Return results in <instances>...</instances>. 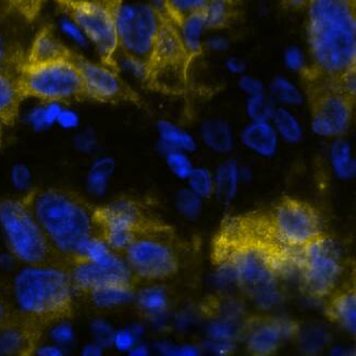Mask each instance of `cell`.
Listing matches in <instances>:
<instances>
[{"label":"cell","mask_w":356,"mask_h":356,"mask_svg":"<svg viewBox=\"0 0 356 356\" xmlns=\"http://www.w3.org/2000/svg\"><path fill=\"white\" fill-rule=\"evenodd\" d=\"M73 51L55 35L51 26H45L38 33L29 49L24 63H43L58 59H71Z\"/></svg>","instance_id":"cell-20"},{"label":"cell","mask_w":356,"mask_h":356,"mask_svg":"<svg viewBox=\"0 0 356 356\" xmlns=\"http://www.w3.org/2000/svg\"><path fill=\"white\" fill-rule=\"evenodd\" d=\"M0 225L13 255L29 266L65 269V263L38 226L23 198L0 203Z\"/></svg>","instance_id":"cell-8"},{"label":"cell","mask_w":356,"mask_h":356,"mask_svg":"<svg viewBox=\"0 0 356 356\" xmlns=\"http://www.w3.org/2000/svg\"><path fill=\"white\" fill-rule=\"evenodd\" d=\"M172 227L138 236L123 255L136 280H165L180 269V256Z\"/></svg>","instance_id":"cell-12"},{"label":"cell","mask_w":356,"mask_h":356,"mask_svg":"<svg viewBox=\"0 0 356 356\" xmlns=\"http://www.w3.org/2000/svg\"><path fill=\"white\" fill-rule=\"evenodd\" d=\"M31 213L67 266L98 238L95 205L67 188H35L23 196Z\"/></svg>","instance_id":"cell-2"},{"label":"cell","mask_w":356,"mask_h":356,"mask_svg":"<svg viewBox=\"0 0 356 356\" xmlns=\"http://www.w3.org/2000/svg\"><path fill=\"white\" fill-rule=\"evenodd\" d=\"M15 296L19 312L45 329L74 313L70 276L60 267L29 266L15 278Z\"/></svg>","instance_id":"cell-4"},{"label":"cell","mask_w":356,"mask_h":356,"mask_svg":"<svg viewBox=\"0 0 356 356\" xmlns=\"http://www.w3.org/2000/svg\"><path fill=\"white\" fill-rule=\"evenodd\" d=\"M273 106L267 99L261 96H255L250 105V111L252 115L257 120L263 121L271 115Z\"/></svg>","instance_id":"cell-36"},{"label":"cell","mask_w":356,"mask_h":356,"mask_svg":"<svg viewBox=\"0 0 356 356\" xmlns=\"http://www.w3.org/2000/svg\"><path fill=\"white\" fill-rule=\"evenodd\" d=\"M191 186L195 193L201 196H209L213 191V184L209 171L204 169L191 171Z\"/></svg>","instance_id":"cell-32"},{"label":"cell","mask_w":356,"mask_h":356,"mask_svg":"<svg viewBox=\"0 0 356 356\" xmlns=\"http://www.w3.org/2000/svg\"><path fill=\"white\" fill-rule=\"evenodd\" d=\"M325 304L327 318L346 329L348 332L355 334V282H346L339 286L328 298Z\"/></svg>","instance_id":"cell-19"},{"label":"cell","mask_w":356,"mask_h":356,"mask_svg":"<svg viewBox=\"0 0 356 356\" xmlns=\"http://www.w3.org/2000/svg\"><path fill=\"white\" fill-rule=\"evenodd\" d=\"M56 338L60 339L61 341H68L71 338V329L67 326H61L57 329L55 334Z\"/></svg>","instance_id":"cell-43"},{"label":"cell","mask_w":356,"mask_h":356,"mask_svg":"<svg viewBox=\"0 0 356 356\" xmlns=\"http://www.w3.org/2000/svg\"><path fill=\"white\" fill-rule=\"evenodd\" d=\"M306 10L313 65L331 78L355 81L356 0H311Z\"/></svg>","instance_id":"cell-3"},{"label":"cell","mask_w":356,"mask_h":356,"mask_svg":"<svg viewBox=\"0 0 356 356\" xmlns=\"http://www.w3.org/2000/svg\"><path fill=\"white\" fill-rule=\"evenodd\" d=\"M286 60L289 67L293 70L300 71L304 67L303 57L298 48H290L286 51Z\"/></svg>","instance_id":"cell-40"},{"label":"cell","mask_w":356,"mask_h":356,"mask_svg":"<svg viewBox=\"0 0 356 356\" xmlns=\"http://www.w3.org/2000/svg\"><path fill=\"white\" fill-rule=\"evenodd\" d=\"M165 17L152 5L121 6L117 20L119 51L138 70L151 55Z\"/></svg>","instance_id":"cell-14"},{"label":"cell","mask_w":356,"mask_h":356,"mask_svg":"<svg viewBox=\"0 0 356 356\" xmlns=\"http://www.w3.org/2000/svg\"><path fill=\"white\" fill-rule=\"evenodd\" d=\"M71 59L82 73L88 101L103 104L130 103L136 106L143 105L140 96L119 76L118 72H115L105 65L92 63L76 51H73Z\"/></svg>","instance_id":"cell-16"},{"label":"cell","mask_w":356,"mask_h":356,"mask_svg":"<svg viewBox=\"0 0 356 356\" xmlns=\"http://www.w3.org/2000/svg\"><path fill=\"white\" fill-rule=\"evenodd\" d=\"M238 171L231 161L223 163L217 173L216 184H213L217 198L222 203H229L236 194Z\"/></svg>","instance_id":"cell-25"},{"label":"cell","mask_w":356,"mask_h":356,"mask_svg":"<svg viewBox=\"0 0 356 356\" xmlns=\"http://www.w3.org/2000/svg\"><path fill=\"white\" fill-rule=\"evenodd\" d=\"M274 92L280 99L286 103H298L299 102V94L296 92V88L282 79H278L274 83Z\"/></svg>","instance_id":"cell-35"},{"label":"cell","mask_w":356,"mask_h":356,"mask_svg":"<svg viewBox=\"0 0 356 356\" xmlns=\"http://www.w3.org/2000/svg\"><path fill=\"white\" fill-rule=\"evenodd\" d=\"M98 238L115 253H123L138 236L168 228L169 225L151 216L138 202L121 198L107 205L95 206Z\"/></svg>","instance_id":"cell-10"},{"label":"cell","mask_w":356,"mask_h":356,"mask_svg":"<svg viewBox=\"0 0 356 356\" xmlns=\"http://www.w3.org/2000/svg\"><path fill=\"white\" fill-rule=\"evenodd\" d=\"M17 72L0 69V124L13 126L18 119L22 102Z\"/></svg>","instance_id":"cell-21"},{"label":"cell","mask_w":356,"mask_h":356,"mask_svg":"<svg viewBox=\"0 0 356 356\" xmlns=\"http://www.w3.org/2000/svg\"><path fill=\"white\" fill-rule=\"evenodd\" d=\"M22 51L13 38L0 31V69L18 72L19 67L24 61Z\"/></svg>","instance_id":"cell-26"},{"label":"cell","mask_w":356,"mask_h":356,"mask_svg":"<svg viewBox=\"0 0 356 356\" xmlns=\"http://www.w3.org/2000/svg\"><path fill=\"white\" fill-rule=\"evenodd\" d=\"M236 0H209L204 10L206 30H221L236 17Z\"/></svg>","instance_id":"cell-23"},{"label":"cell","mask_w":356,"mask_h":356,"mask_svg":"<svg viewBox=\"0 0 356 356\" xmlns=\"http://www.w3.org/2000/svg\"><path fill=\"white\" fill-rule=\"evenodd\" d=\"M17 314H18V312H15L5 300L0 298V328H3L6 325L9 324L15 318Z\"/></svg>","instance_id":"cell-39"},{"label":"cell","mask_w":356,"mask_h":356,"mask_svg":"<svg viewBox=\"0 0 356 356\" xmlns=\"http://www.w3.org/2000/svg\"><path fill=\"white\" fill-rule=\"evenodd\" d=\"M73 290L88 296L109 286H136V278L118 254L107 261L80 259L67 266Z\"/></svg>","instance_id":"cell-15"},{"label":"cell","mask_w":356,"mask_h":356,"mask_svg":"<svg viewBox=\"0 0 356 356\" xmlns=\"http://www.w3.org/2000/svg\"><path fill=\"white\" fill-rule=\"evenodd\" d=\"M301 289L312 299H326L340 286L344 259L334 238L326 232L304 246L296 261Z\"/></svg>","instance_id":"cell-11"},{"label":"cell","mask_w":356,"mask_h":356,"mask_svg":"<svg viewBox=\"0 0 356 356\" xmlns=\"http://www.w3.org/2000/svg\"><path fill=\"white\" fill-rule=\"evenodd\" d=\"M134 339L131 337V334L127 331H122L120 334H118L117 338H115V343L120 348L121 350H127L132 346Z\"/></svg>","instance_id":"cell-42"},{"label":"cell","mask_w":356,"mask_h":356,"mask_svg":"<svg viewBox=\"0 0 356 356\" xmlns=\"http://www.w3.org/2000/svg\"><path fill=\"white\" fill-rule=\"evenodd\" d=\"M169 165L173 171L180 177L190 176L191 173V165L190 161H188L186 156L181 155V154H171L169 156Z\"/></svg>","instance_id":"cell-37"},{"label":"cell","mask_w":356,"mask_h":356,"mask_svg":"<svg viewBox=\"0 0 356 356\" xmlns=\"http://www.w3.org/2000/svg\"><path fill=\"white\" fill-rule=\"evenodd\" d=\"M161 134H163V138H165L169 143L173 144V145L180 146V147L188 148L191 149L193 147V140L188 134H184L182 131L178 130L175 127L163 123L161 126Z\"/></svg>","instance_id":"cell-33"},{"label":"cell","mask_w":356,"mask_h":356,"mask_svg":"<svg viewBox=\"0 0 356 356\" xmlns=\"http://www.w3.org/2000/svg\"><path fill=\"white\" fill-rule=\"evenodd\" d=\"M299 72L315 132L324 136L346 134L355 109V81L331 78L313 63Z\"/></svg>","instance_id":"cell-5"},{"label":"cell","mask_w":356,"mask_h":356,"mask_svg":"<svg viewBox=\"0 0 356 356\" xmlns=\"http://www.w3.org/2000/svg\"><path fill=\"white\" fill-rule=\"evenodd\" d=\"M332 161L337 172L341 177H349L353 172V161L350 156V147L346 142L339 140L332 148Z\"/></svg>","instance_id":"cell-30"},{"label":"cell","mask_w":356,"mask_h":356,"mask_svg":"<svg viewBox=\"0 0 356 356\" xmlns=\"http://www.w3.org/2000/svg\"><path fill=\"white\" fill-rule=\"evenodd\" d=\"M276 122L284 138L290 140H296L300 138L301 131H300L299 124L288 111L279 109L276 113Z\"/></svg>","instance_id":"cell-31"},{"label":"cell","mask_w":356,"mask_h":356,"mask_svg":"<svg viewBox=\"0 0 356 356\" xmlns=\"http://www.w3.org/2000/svg\"><path fill=\"white\" fill-rule=\"evenodd\" d=\"M311 0H280V3L286 10H305Z\"/></svg>","instance_id":"cell-41"},{"label":"cell","mask_w":356,"mask_h":356,"mask_svg":"<svg viewBox=\"0 0 356 356\" xmlns=\"http://www.w3.org/2000/svg\"><path fill=\"white\" fill-rule=\"evenodd\" d=\"M45 328L18 312L15 318L0 328V354L30 356L35 354Z\"/></svg>","instance_id":"cell-18"},{"label":"cell","mask_w":356,"mask_h":356,"mask_svg":"<svg viewBox=\"0 0 356 356\" xmlns=\"http://www.w3.org/2000/svg\"><path fill=\"white\" fill-rule=\"evenodd\" d=\"M19 88L24 99L32 97L46 103L88 101L86 83L72 59H58L19 67Z\"/></svg>","instance_id":"cell-9"},{"label":"cell","mask_w":356,"mask_h":356,"mask_svg":"<svg viewBox=\"0 0 356 356\" xmlns=\"http://www.w3.org/2000/svg\"><path fill=\"white\" fill-rule=\"evenodd\" d=\"M179 30H180L181 35L184 38V42L191 53L197 57L201 55V35L202 32L206 30L203 13L195 15L193 18L186 21Z\"/></svg>","instance_id":"cell-27"},{"label":"cell","mask_w":356,"mask_h":356,"mask_svg":"<svg viewBox=\"0 0 356 356\" xmlns=\"http://www.w3.org/2000/svg\"><path fill=\"white\" fill-rule=\"evenodd\" d=\"M161 3L163 13L180 29L186 21L203 13L209 0H161Z\"/></svg>","instance_id":"cell-22"},{"label":"cell","mask_w":356,"mask_h":356,"mask_svg":"<svg viewBox=\"0 0 356 356\" xmlns=\"http://www.w3.org/2000/svg\"><path fill=\"white\" fill-rule=\"evenodd\" d=\"M244 143L254 151L264 155H269L276 147V136L266 123L259 121L246 129L243 134Z\"/></svg>","instance_id":"cell-24"},{"label":"cell","mask_w":356,"mask_h":356,"mask_svg":"<svg viewBox=\"0 0 356 356\" xmlns=\"http://www.w3.org/2000/svg\"><path fill=\"white\" fill-rule=\"evenodd\" d=\"M59 10L68 17L94 44L102 65L120 72L117 54V20L123 0H54Z\"/></svg>","instance_id":"cell-7"},{"label":"cell","mask_w":356,"mask_h":356,"mask_svg":"<svg viewBox=\"0 0 356 356\" xmlns=\"http://www.w3.org/2000/svg\"><path fill=\"white\" fill-rule=\"evenodd\" d=\"M298 256L273 236L261 211L225 219L211 242L213 265L253 293L274 286L286 270L296 267Z\"/></svg>","instance_id":"cell-1"},{"label":"cell","mask_w":356,"mask_h":356,"mask_svg":"<svg viewBox=\"0 0 356 356\" xmlns=\"http://www.w3.org/2000/svg\"><path fill=\"white\" fill-rule=\"evenodd\" d=\"M197 56L191 53L177 28L165 15L151 55L140 68V78L148 90L165 95L190 92L191 68Z\"/></svg>","instance_id":"cell-6"},{"label":"cell","mask_w":356,"mask_h":356,"mask_svg":"<svg viewBox=\"0 0 356 356\" xmlns=\"http://www.w3.org/2000/svg\"><path fill=\"white\" fill-rule=\"evenodd\" d=\"M205 138L217 151H228L231 145L230 134L222 123H209L205 128Z\"/></svg>","instance_id":"cell-29"},{"label":"cell","mask_w":356,"mask_h":356,"mask_svg":"<svg viewBox=\"0 0 356 356\" xmlns=\"http://www.w3.org/2000/svg\"><path fill=\"white\" fill-rule=\"evenodd\" d=\"M181 209L188 215H195L200 211V202L194 194L184 193L180 197Z\"/></svg>","instance_id":"cell-38"},{"label":"cell","mask_w":356,"mask_h":356,"mask_svg":"<svg viewBox=\"0 0 356 356\" xmlns=\"http://www.w3.org/2000/svg\"><path fill=\"white\" fill-rule=\"evenodd\" d=\"M296 331L288 321L269 316H252L244 321L242 332L250 353L271 355Z\"/></svg>","instance_id":"cell-17"},{"label":"cell","mask_w":356,"mask_h":356,"mask_svg":"<svg viewBox=\"0 0 356 356\" xmlns=\"http://www.w3.org/2000/svg\"><path fill=\"white\" fill-rule=\"evenodd\" d=\"M11 7L24 15L26 19H33L38 15L46 0H8Z\"/></svg>","instance_id":"cell-34"},{"label":"cell","mask_w":356,"mask_h":356,"mask_svg":"<svg viewBox=\"0 0 356 356\" xmlns=\"http://www.w3.org/2000/svg\"><path fill=\"white\" fill-rule=\"evenodd\" d=\"M264 215L275 238L296 253L325 232L321 213L300 198L284 196Z\"/></svg>","instance_id":"cell-13"},{"label":"cell","mask_w":356,"mask_h":356,"mask_svg":"<svg viewBox=\"0 0 356 356\" xmlns=\"http://www.w3.org/2000/svg\"><path fill=\"white\" fill-rule=\"evenodd\" d=\"M138 305L146 313H161L168 305L167 294L161 288L146 289L138 296Z\"/></svg>","instance_id":"cell-28"},{"label":"cell","mask_w":356,"mask_h":356,"mask_svg":"<svg viewBox=\"0 0 356 356\" xmlns=\"http://www.w3.org/2000/svg\"><path fill=\"white\" fill-rule=\"evenodd\" d=\"M1 124H0V143H1Z\"/></svg>","instance_id":"cell-44"}]
</instances>
